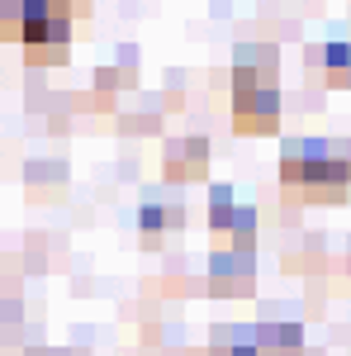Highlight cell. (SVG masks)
I'll return each instance as SVG.
<instances>
[{"label":"cell","instance_id":"cell-1","mask_svg":"<svg viewBox=\"0 0 351 356\" xmlns=\"http://www.w3.org/2000/svg\"><path fill=\"white\" fill-rule=\"evenodd\" d=\"M0 33L5 43H24L28 62L57 67L72 43V10L67 0H0Z\"/></svg>","mask_w":351,"mask_h":356},{"label":"cell","instance_id":"cell-2","mask_svg":"<svg viewBox=\"0 0 351 356\" xmlns=\"http://www.w3.org/2000/svg\"><path fill=\"white\" fill-rule=\"evenodd\" d=\"M233 124L238 134H275L280 124V90L275 86H261L243 100H233Z\"/></svg>","mask_w":351,"mask_h":356},{"label":"cell","instance_id":"cell-3","mask_svg":"<svg viewBox=\"0 0 351 356\" xmlns=\"http://www.w3.org/2000/svg\"><path fill=\"white\" fill-rule=\"evenodd\" d=\"M166 171H171V181H204V171H209V138L190 134L186 143H171L166 147Z\"/></svg>","mask_w":351,"mask_h":356},{"label":"cell","instance_id":"cell-4","mask_svg":"<svg viewBox=\"0 0 351 356\" xmlns=\"http://www.w3.org/2000/svg\"><path fill=\"white\" fill-rule=\"evenodd\" d=\"M256 347L261 356H295L299 342H304V328L299 323H256Z\"/></svg>","mask_w":351,"mask_h":356},{"label":"cell","instance_id":"cell-5","mask_svg":"<svg viewBox=\"0 0 351 356\" xmlns=\"http://www.w3.org/2000/svg\"><path fill=\"white\" fill-rule=\"evenodd\" d=\"M181 219H186V209H181V204H157V200H147V204H142V214H138V228H142V238H147V243H157L166 228H181Z\"/></svg>","mask_w":351,"mask_h":356},{"label":"cell","instance_id":"cell-6","mask_svg":"<svg viewBox=\"0 0 351 356\" xmlns=\"http://www.w3.org/2000/svg\"><path fill=\"white\" fill-rule=\"evenodd\" d=\"M233 214H238L233 191H228V186H214V191H209V223H214V233H228V228H233Z\"/></svg>","mask_w":351,"mask_h":356},{"label":"cell","instance_id":"cell-7","mask_svg":"<svg viewBox=\"0 0 351 356\" xmlns=\"http://www.w3.org/2000/svg\"><path fill=\"white\" fill-rule=\"evenodd\" d=\"M252 90H261V72L233 62V100H243V95H252Z\"/></svg>","mask_w":351,"mask_h":356},{"label":"cell","instance_id":"cell-8","mask_svg":"<svg viewBox=\"0 0 351 356\" xmlns=\"http://www.w3.org/2000/svg\"><path fill=\"white\" fill-rule=\"evenodd\" d=\"M347 266H351V261H347Z\"/></svg>","mask_w":351,"mask_h":356}]
</instances>
